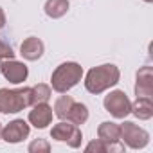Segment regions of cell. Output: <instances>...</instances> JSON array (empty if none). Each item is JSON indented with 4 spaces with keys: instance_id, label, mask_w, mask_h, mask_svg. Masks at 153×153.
<instances>
[{
    "instance_id": "obj_11",
    "label": "cell",
    "mask_w": 153,
    "mask_h": 153,
    "mask_svg": "<svg viewBox=\"0 0 153 153\" xmlns=\"http://www.w3.org/2000/svg\"><path fill=\"white\" fill-rule=\"evenodd\" d=\"M52 115H54L52 108H51L47 103H40V105H33V110L29 112L27 121H29V124H33L34 128L43 130V128H47V126L52 123Z\"/></svg>"
},
{
    "instance_id": "obj_2",
    "label": "cell",
    "mask_w": 153,
    "mask_h": 153,
    "mask_svg": "<svg viewBox=\"0 0 153 153\" xmlns=\"http://www.w3.org/2000/svg\"><path fill=\"white\" fill-rule=\"evenodd\" d=\"M83 78V67L76 61H65L58 65L51 76V88L58 94H67Z\"/></svg>"
},
{
    "instance_id": "obj_12",
    "label": "cell",
    "mask_w": 153,
    "mask_h": 153,
    "mask_svg": "<svg viewBox=\"0 0 153 153\" xmlns=\"http://www.w3.org/2000/svg\"><path fill=\"white\" fill-rule=\"evenodd\" d=\"M43 52H45V45H43V42H42L40 38H36V36L25 38V40L22 42V45H20V54H22V58L27 59V61H38V59L43 56Z\"/></svg>"
},
{
    "instance_id": "obj_16",
    "label": "cell",
    "mask_w": 153,
    "mask_h": 153,
    "mask_svg": "<svg viewBox=\"0 0 153 153\" xmlns=\"http://www.w3.org/2000/svg\"><path fill=\"white\" fill-rule=\"evenodd\" d=\"M52 96V88L45 83H38L34 87H31V106L33 105H40V103H47Z\"/></svg>"
},
{
    "instance_id": "obj_13",
    "label": "cell",
    "mask_w": 153,
    "mask_h": 153,
    "mask_svg": "<svg viewBox=\"0 0 153 153\" xmlns=\"http://www.w3.org/2000/svg\"><path fill=\"white\" fill-rule=\"evenodd\" d=\"M131 114L139 121H148L153 117V99L148 97H137L135 103H131Z\"/></svg>"
},
{
    "instance_id": "obj_24",
    "label": "cell",
    "mask_w": 153,
    "mask_h": 153,
    "mask_svg": "<svg viewBox=\"0 0 153 153\" xmlns=\"http://www.w3.org/2000/svg\"><path fill=\"white\" fill-rule=\"evenodd\" d=\"M0 61H2V59H0Z\"/></svg>"
},
{
    "instance_id": "obj_17",
    "label": "cell",
    "mask_w": 153,
    "mask_h": 153,
    "mask_svg": "<svg viewBox=\"0 0 153 153\" xmlns=\"http://www.w3.org/2000/svg\"><path fill=\"white\" fill-rule=\"evenodd\" d=\"M72 105H74V99H72L70 96H59V97L54 101L52 112H54V115H56L59 121H65V117H67L68 110L72 108Z\"/></svg>"
},
{
    "instance_id": "obj_18",
    "label": "cell",
    "mask_w": 153,
    "mask_h": 153,
    "mask_svg": "<svg viewBox=\"0 0 153 153\" xmlns=\"http://www.w3.org/2000/svg\"><path fill=\"white\" fill-rule=\"evenodd\" d=\"M29 153H49L51 151V144L45 139H36L29 144Z\"/></svg>"
},
{
    "instance_id": "obj_21",
    "label": "cell",
    "mask_w": 153,
    "mask_h": 153,
    "mask_svg": "<svg viewBox=\"0 0 153 153\" xmlns=\"http://www.w3.org/2000/svg\"><path fill=\"white\" fill-rule=\"evenodd\" d=\"M6 27V13H4V9L0 7V31H2Z\"/></svg>"
},
{
    "instance_id": "obj_9",
    "label": "cell",
    "mask_w": 153,
    "mask_h": 153,
    "mask_svg": "<svg viewBox=\"0 0 153 153\" xmlns=\"http://www.w3.org/2000/svg\"><path fill=\"white\" fill-rule=\"evenodd\" d=\"M31 133V126L29 123H25L24 119H15L9 124H6L0 131V139H4L7 144H18L24 139H27Z\"/></svg>"
},
{
    "instance_id": "obj_1",
    "label": "cell",
    "mask_w": 153,
    "mask_h": 153,
    "mask_svg": "<svg viewBox=\"0 0 153 153\" xmlns=\"http://www.w3.org/2000/svg\"><path fill=\"white\" fill-rule=\"evenodd\" d=\"M121 79V70L114 63H103L97 67H92L85 76V88L87 92L97 96L106 92L108 88L115 87Z\"/></svg>"
},
{
    "instance_id": "obj_6",
    "label": "cell",
    "mask_w": 153,
    "mask_h": 153,
    "mask_svg": "<svg viewBox=\"0 0 153 153\" xmlns=\"http://www.w3.org/2000/svg\"><path fill=\"white\" fill-rule=\"evenodd\" d=\"M103 106L115 119H124L131 114V101L123 90H114L108 96H105Z\"/></svg>"
},
{
    "instance_id": "obj_14",
    "label": "cell",
    "mask_w": 153,
    "mask_h": 153,
    "mask_svg": "<svg viewBox=\"0 0 153 153\" xmlns=\"http://www.w3.org/2000/svg\"><path fill=\"white\" fill-rule=\"evenodd\" d=\"M65 121H68V123H72V124H76V126L85 124V123L88 121V108H87V105L76 103V101H74L72 108L68 110V114H67V117H65Z\"/></svg>"
},
{
    "instance_id": "obj_22",
    "label": "cell",
    "mask_w": 153,
    "mask_h": 153,
    "mask_svg": "<svg viewBox=\"0 0 153 153\" xmlns=\"http://www.w3.org/2000/svg\"><path fill=\"white\" fill-rule=\"evenodd\" d=\"M144 2H148V4H151V2H153V0H144Z\"/></svg>"
},
{
    "instance_id": "obj_20",
    "label": "cell",
    "mask_w": 153,
    "mask_h": 153,
    "mask_svg": "<svg viewBox=\"0 0 153 153\" xmlns=\"http://www.w3.org/2000/svg\"><path fill=\"white\" fill-rule=\"evenodd\" d=\"M11 58H15L13 47L7 42H4L2 38H0V59H11Z\"/></svg>"
},
{
    "instance_id": "obj_23",
    "label": "cell",
    "mask_w": 153,
    "mask_h": 153,
    "mask_svg": "<svg viewBox=\"0 0 153 153\" xmlns=\"http://www.w3.org/2000/svg\"><path fill=\"white\" fill-rule=\"evenodd\" d=\"M0 131H2V124H0Z\"/></svg>"
},
{
    "instance_id": "obj_4",
    "label": "cell",
    "mask_w": 153,
    "mask_h": 153,
    "mask_svg": "<svg viewBox=\"0 0 153 153\" xmlns=\"http://www.w3.org/2000/svg\"><path fill=\"white\" fill-rule=\"evenodd\" d=\"M121 140L124 146L131 149H142L149 144V133L139 124L131 121H124L121 124Z\"/></svg>"
},
{
    "instance_id": "obj_15",
    "label": "cell",
    "mask_w": 153,
    "mask_h": 153,
    "mask_svg": "<svg viewBox=\"0 0 153 153\" xmlns=\"http://www.w3.org/2000/svg\"><path fill=\"white\" fill-rule=\"evenodd\" d=\"M70 4H68V0H47L45 6H43V11L49 18H61L67 15Z\"/></svg>"
},
{
    "instance_id": "obj_7",
    "label": "cell",
    "mask_w": 153,
    "mask_h": 153,
    "mask_svg": "<svg viewBox=\"0 0 153 153\" xmlns=\"http://www.w3.org/2000/svg\"><path fill=\"white\" fill-rule=\"evenodd\" d=\"M97 137L106 144V151H110V153L124 151V144L121 140V124L112 123V121L101 123L97 128Z\"/></svg>"
},
{
    "instance_id": "obj_5",
    "label": "cell",
    "mask_w": 153,
    "mask_h": 153,
    "mask_svg": "<svg viewBox=\"0 0 153 153\" xmlns=\"http://www.w3.org/2000/svg\"><path fill=\"white\" fill-rule=\"evenodd\" d=\"M51 137L54 139V140H58V142H65V144H68L70 148H79L81 146V142H83V133H81V130H79V126H76V124H72V123H65V121H59L58 124H54L52 126V130H51Z\"/></svg>"
},
{
    "instance_id": "obj_3",
    "label": "cell",
    "mask_w": 153,
    "mask_h": 153,
    "mask_svg": "<svg viewBox=\"0 0 153 153\" xmlns=\"http://www.w3.org/2000/svg\"><path fill=\"white\" fill-rule=\"evenodd\" d=\"M31 106V87L24 88H0V112L18 114Z\"/></svg>"
},
{
    "instance_id": "obj_19",
    "label": "cell",
    "mask_w": 153,
    "mask_h": 153,
    "mask_svg": "<svg viewBox=\"0 0 153 153\" xmlns=\"http://www.w3.org/2000/svg\"><path fill=\"white\" fill-rule=\"evenodd\" d=\"M85 151H88V153H106V144L101 139H96V140H90L85 146Z\"/></svg>"
},
{
    "instance_id": "obj_8",
    "label": "cell",
    "mask_w": 153,
    "mask_h": 153,
    "mask_svg": "<svg viewBox=\"0 0 153 153\" xmlns=\"http://www.w3.org/2000/svg\"><path fill=\"white\" fill-rule=\"evenodd\" d=\"M0 74H2L9 83L20 85V83H24L27 79L29 68H27L25 63L16 61L15 58H11V59H2L0 61Z\"/></svg>"
},
{
    "instance_id": "obj_10",
    "label": "cell",
    "mask_w": 153,
    "mask_h": 153,
    "mask_svg": "<svg viewBox=\"0 0 153 153\" xmlns=\"http://www.w3.org/2000/svg\"><path fill=\"white\" fill-rule=\"evenodd\" d=\"M135 97L153 99V67L144 65L135 76Z\"/></svg>"
}]
</instances>
